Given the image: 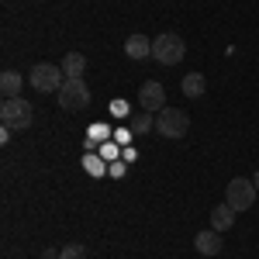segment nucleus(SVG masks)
I'll return each instance as SVG.
<instances>
[{
    "label": "nucleus",
    "instance_id": "obj_16",
    "mask_svg": "<svg viewBox=\"0 0 259 259\" xmlns=\"http://www.w3.org/2000/svg\"><path fill=\"white\" fill-rule=\"evenodd\" d=\"M132 135H135L132 128H121L118 135H114V142H118V145H128V142H132Z\"/></svg>",
    "mask_w": 259,
    "mask_h": 259
},
{
    "label": "nucleus",
    "instance_id": "obj_10",
    "mask_svg": "<svg viewBox=\"0 0 259 259\" xmlns=\"http://www.w3.org/2000/svg\"><path fill=\"white\" fill-rule=\"evenodd\" d=\"M59 66H62V73H66V80H80L83 69H87V56L83 52H66Z\"/></svg>",
    "mask_w": 259,
    "mask_h": 259
},
{
    "label": "nucleus",
    "instance_id": "obj_24",
    "mask_svg": "<svg viewBox=\"0 0 259 259\" xmlns=\"http://www.w3.org/2000/svg\"><path fill=\"white\" fill-rule=\"evenodd\" d=\"M252 183H256V190H259V169H256V177H252Z\"/></svg>",
    "mask_w": 259,
    "mask_h": 259
},
{
    "label": "nucleus",
    "instance_id": "obj_21",
    "mask_svg": "<svg viewBox=\"0 0 259 259\" xmlns=\"http://www.w3.org/2000/svg\"><path fill=\"white\" fill-rule=\"evenodd\" d=\"M114 114H128V107H124V100H114V107H111Z\"/></svg>",
    "mask_w": 259,
    "mask_h": 259
},
{
    "label": "nucleus",
    "instance_id": "obj_2",
    "mask_svg": "<svg viewBox=\"0 0 259 259\" xmlns=\"http://www.w3.org/2000/svg\"><path fill=\"white\" fill-rule=\"evenodd\" d=\"M28 83H31L38 94H59V87L66 83V73H62V66L38 62V66H31V73H28Z\"/></svg>",
    "mask_w": 259,
    "mask_h": 259
},
{
    "label": "nucleus",
    "instance_id": "obj_4",
    "mask_svg": "<svg viewBox=\"0 0 259 259\" xmlns=\"http://www.w3.org/2000/svg\"><path fill=\"white\" fill-rule=\"evenodd\" d=\"M183 56H187V45H183L180 35L166 31V35H159V38H152V59L156 62H162V66H177Z\"/></svg>",
    "mask_w": 259,
    "mask_h": 259
},
{
    "label": "nucleus",
    "instance_id": "obj_9",
    "mask_svg": "<svg viewBox=\"0 0 259 259\" xmlns=\"http://www.w3.org/2000/svg\"><path fill=\"white\" fill-rule=\"evenodd\" d=\"M235 214H239V211H235L228 200H225V204H214V211H211V228H214V232H228V228L235 225Z\"/></svg>",
    "mask_w": 259,
    "mask_h": 259
},
{
    "label": "nucleus",
    "instance_id": "obj_18",
    "mask_svg": "<svg viewBox=\"0 0 259 259\" xmlns=\"http://www.w3.org/2000/svg\"><path fill=\"white\" fill-rule=\"evenodd\" d=\"M87 169H90V173H94V177H100V173H104V166H100L97 159H87Z\"/></svg>",
    "mask_w": 259,
    "mask_h": 259
},
{
    "label": "nucleus",
    "instance_id": "obj_14",
    "mask_svg": "<svg viewBox=\"0 0 259 259\" xmlns=\"http://www.w3.org/2000/svg\"><path fill=\"white\" fill-rule=\"evenodd\" d=\"M128 128H132L135 135H145V132H156V114H152V111H139V114H132V121H128Z\"/></svg>",
    "mask_w": 259,
    "mask_h": 259
},
{
    "label": "nucleus",
    "instance_id": "obj_8",
    "mask_svg": "<svg viewBox=\"0 0 259 259\" xmlns=\"http://www.w3.org/2000/svg\"><path fill=\"white\" fill-rule=\"evenodd\" d=\"M194 249H197L200 256H218L221 252V232H214V228L197 232V235H194Z\"/></svg>",
    "mask_w": 259,
    "mask_h": 259
},
{
    "label": "nucleus",
    "instance_id": "obj_11",
    "mask_svg": "<svg viewBox=\"0 0 259 259\" xmlns=\"http://www.w3.org/2000/svg\"><path fill=\"white\" fill-rule=\"evenodd\" d=\"M180 90H183V97H190V100L204 97V90H207V80H204V73H187V76L180 80Z\"/></svg>",
    "mask_w": 259,
    "mask_h": 259
},
{
    "label": "nucleus",
    "instance_id": "obj_3",
    "mask_svg": "<svg viewBox=\"0 0 259 259\" xmlns=\"http://www.w3.org/2000/svg\"><path fill=\"white\" fill-rule=\"evenodd\" d=\"M156 132H159L162 139H183V135L190 132L187 111H180V107H162L159 114H156Z\"/></svg>",
    "mask_w": 259,
    "mask_h": 259
},
{
    "label": "nucleus",
    "instance_id": "obj_12",
    "mask_svg": "<svg viewBox=\"0 0 259 259\" xmlns=\"http://www.w3.org/2000/svg\"><path fill=\"white\" fill-rule=\"evenodd\" d=\"M124 52H128V59H149L152 56V41L145 38V35H128Z\"/></svg>",
    "mask_w": 259,
    "mask_h": 259
},
{
    "label": "nucleus",
    "instance_id": "obj_17",
    "mask_svg": "<svg viewBox=\"0 0 259 259\" xmlns=\"http://www.w3.org/2000/svg\"><path fill=\"white\" fill-rule=\"evenodd\" d=\"M139 159V152L132 149V145H124V152H121V162H135Z\"/></svg>",
    "mask_w": 259,
    "mask_h": 259
},
{
    "label": "nucleus",
    "instance_id": "obj_22",
    "mask_svg": "<svg viewBox=\"0 0 259 259\" xmlns=\"http://www.w3.org/2000/svg\"><path fill=\"white\" fill-rule=\"evenodd\" d=\"M90 132H94V139H107V128H104V124H97V128H90Z\"/></svg>",
    "mask_w": 259,
    "mask_h": 259
},
{
    "label": "nucleus",
    "instance_id": "obj_1",
    "mask_svg": "<svg viewBox=\"0 0 259 259\" xmlns=\"http://www.w3.org/2000/svg\"><path fill=\"white\" fill-rule=\"evenodd\" d=\"M31 121H35V111H31V104L24 97H4V104H0V124L4 128L24 132Z\"/></svg>",
    "mask_w": 259,
    "mask_h": 259
},
{
    "label": "nucleus",
    "instance_id": "obj_13",
    "mask_svg": "<svg viewBox=\"0 0 259 259\" xmlns=\"http://www.w3.org/2000/svg\"><path fill=\"white\" fill-rule=\"evenodd\" d=\"M21 83H24V76L18 69H4L0 73V94L4 97H21Z\"/></svg>",
    "mask_w": 259,
    "mask_h": 259
},
{
    "label": "nucleus",
    "instance_id": "obj_15",
    "mask_svg": "<svg viewBox=\"0 0 259 259\" xmlns=\"http://www.w3.org/2000/svg\"><path fill=\"white\" fill-rule=\"evenodd\" d=\"M59 259H87V249H83L80 242H69V245L59 249Z\"/></svg>",
    "mask_w": 259,
    "mask_h": 259
},
{
    "label": "nucleus",
    "instance_id": "obj_6",
    "mask_svg": "<svg viewBox=\"0 0 259 259\" xmlns=\"http://www.w3.org/2000/svg\"><path fill=\"white\" fill-rule=\"evenodd\" d=\"M256 183L252 180H242V177H235L228 187H225V200L235 207V211H249L252 207V200H256Z\"/></svg>",
    "mask_w": 259,
    "mask_h": 259
},
{
    "label": "nucleus",
    "instance_id": "obj_23",
    "mask_svg": "<svg viewBox=\"0 0 259 259\" xmlns=\"http://www.w3.org/2000/svg\"><path fill=\"white\" fill-rule=\"evenodd\" d=\"M41 256H45V259H59V252H56V249H45Z\"/></svg>",
    "mask_w": 259,
    "mask_h": 259
},
{
    "label": "nucleus",
    "instance_id": "obj_5",
    "mask_svg": "<svg viewBox=\"0 0 259 259\" xmlns=\"http://www.w3.org/2000/svg\"><path fill=\"white\" fill-rule=\"evenodd\" d=\"M56 100H59L62 111H83V107L90 104V87L83 83V76H80V80H66L59 87Z\"/></svg>",
    "mask_w": 259,
    "mask_h": 259
},
{
    "label": "nucleus",
    "instance_id": "obj_19",
    "mask_svg": "<svg viewBox=\"0 0 259 259\" xmlns=\"http://www.w3.org/2000/svg\"><path fill=\"white\" fill-rule=\"evenodd\" d=\"M124 166L128 162H111V177H124Z\"/></svg>",
    "mask_w": 259,
    "mask_h": 259
},
{
    "label": "nucleus",
    "instance_id": "obj_20",
    "mask_svg": "<svg viewBox=\"0 0 259 259\" xmlns=\"http://www.w3.org/2000/svg\"><path fill=\"white\" fill-rule=\"evenodd\" d=\"M118 156V145H104V159H114Z\"/></svg>",
    "mask_w": 259,
    "mask_h": 259
},
{
    "label": "nucleus",
    "instance_id": "obj_7",
    "mask_svg": "<svg viewBox=\"0 0 259 259\" xmlns=\"http://www.w3.org/2000/svg\"><path fill=\"white\" fill-rule=\"evenodd\" d=\"M139 104H142V111L159 114L162 104H166V87H162L159 80H145V83L139 87Z\"/></svg>",
    "mask_w": 259,
    "mask_h": 259
}]
</instances>
